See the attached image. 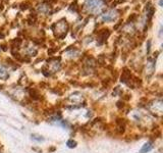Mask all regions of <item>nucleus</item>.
Masks as SVG:
<instances>
[{
	"instance_id": "nucleus-1",
	"label": "nucleus",
	"mask_w": 163,
	"mask_h": 153,
	"mask_svg": "<svg viewBox=\"0 0 163 153\" xmlns=\"http://www.w3.org/2000/svg\"><path fill=\"white\" fill-rule=\"evenodd\" d=\"M86 7L90 12L99 13L103 7V3L101 0H86Z\"/></svg>"
},
{
	"instance_id": "nucleus-3",
	"label": "nucleus",
	"mask_w": 163,
	"mask_h": 153,
	"mask_svg": "<svg viewBox=\"0 0 163 153\" xmlns=\"http://www.w3.org/2000/svg\"><path fill=\"white\" fill-rule=\"evenodd\" d=\"M49 122L51 123V124H53V125H57V126H62V127H67V123L65 122V120H63L62 118H61L60 117H52L49 120Z\"/></svg>"
},
{
	"instance_id": "nucleus-4",
	"label": "nucleus",
	"mask_w": 163,
	"mask_h": 153,
	"mask_svg": "<svg viewBox=\"0 0 163 153\" xmlns=\"http://www.w3.org/2000/svg\"><path fill=\"white\" fill-rule=\"evenodd\" d=\"M7 78H8L7 70L5 68V66L0 63V80H6Z\"/></svg>"
},
{
	"instance_id": "nucleus-2",
	"label": "nucleus",
	"mask_w": 163,
	"mask_h": 153,
	"mask_svg": "<svg viewBox=\"0 0 163 153\" xmlns=\"http://www.w3.org/2000/svg\"><path fill=\"white\" fill-rule=\"evenodd\" d=\"M117 14H116V11L114 10H110V11H107L106 13L102 14L101 16V21L103 22H112L116 19Z\"/></svg>"
},
{
	"instance_id": "nucleus-5",
	"label": "nucleus",
	"mask_w": 163,
	"mask_h": 153,
	"mask_svg": "<svg viewBox=\"0 0 163 153\" xmlns=\"http://www.w3.org/2000/svg\"><path fill=\"white\" fill-rule=\"evenodd\" d=\"M153 144L151 142H148V143H146V144H144V146L142 147V149H141V151L139 153H147V152H149V151H151V150L153 149Z\"/></svg>"
},
{
	"instance_id": "nucleus-9",
	"label": "nucleus",
	"mask_w": 163,
	"mask_h": 153,
	"mask_svg": "<svg viewBox=\"0 0 163 153\" xmlns=\"http://www.w3.org/2000/svg\"><path fill=\"white\" fill-rule=\"evenodd\" d=\"M0 153H1V152H0Z\"/></svg>"
},
{
	"instance_id": "nucleus-6",
	"label": "nucleus",
	"mask_w": 163,
	"mask_h": 153,
	"mask_svg": "<svg viewBox=\"0 0 163 153\" xmlns=\"http://www.w3.org/2000/svg\"><path fill=\"white\" fill-rule=\"evenodd\" d=\"M76 93L71 95L70 97V99L73 101V102H82V100H83V95H82L81 93H79V96H76Z\"/></svg>"
},
{
	"instance_id": "nucleus-7",
	"label": "nucleus",
	"mask_w": 163,
	"mask_h": 153,
	"mask_svg": "<svg viewBox=\"0 0 163 153\" xmlns=\"http://www.w3.org/2000/svg\"><path fill=\"white\" fill-rule=\"evenodd\" d=\"M32 139L35 140V141H37V142L44 141V138H42L40 135H37V134H33V135H32Z\"/></svg>"
},
{
	"instance_id": "nucleus-8",
	"label": "nucleus",
	"mask_w": 163,
	"mask_h": 153,
	"mask_svg": "<svg viewBox=\"0 0 163 153\" xmlns=\"http://www.w3.org/2000/svg\"><path fill=\"white\" fill-rule=\"evenodd\" d=\"M66 145H67L68 148H75L76 147V142L73 141V140H68V141L66 142Z\"/></svg>"
}]
</instances>
